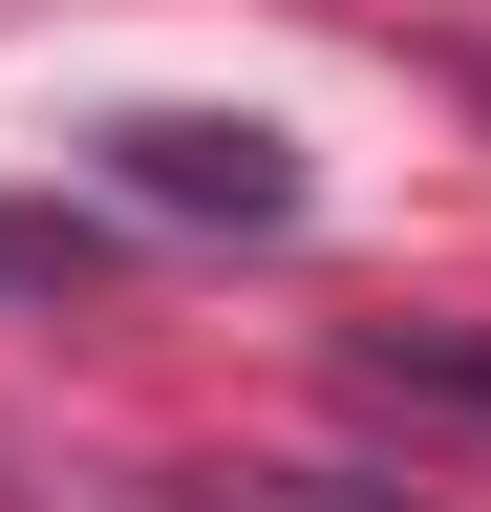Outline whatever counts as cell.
<instances>
[{
    "label": "cell",
    "mask_w": 491,
    "mask_h": 512,
    "mask_svg": "<svg viewBox=\"0 0 491 512\" xmlns=\"http://www.w3.org/2000/svg\"><path fill=\"white\" fill-rule=\"evenodd\" d=\"M107 171L171 192V214H235V235L299 214V150H278V128H214V107H129V128H107Z\"/></svg>",
    "instance_id": "cell-1"
},
{
    "label": "cell",
    "mask_w": 491,
    "mask_h": 512,
    "mask_svg": "<svg viewBox=\"0 0 491 512\" xmlns=\"http://www.w3.org/2000/svg\"><path fill=\"white\" fill-rule=\"evenodd\" d=\"M385 384H470V406H491V363H470V342H385Z\"/></svg>",
    "instance_id": "cell-2"
}]
</instances>
